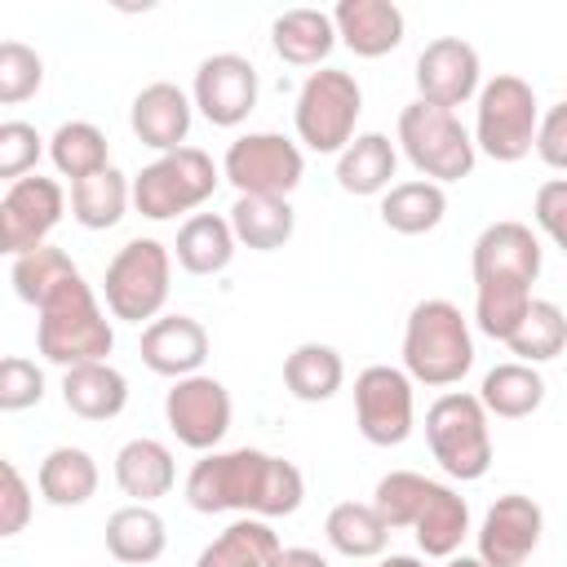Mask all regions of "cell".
<instances>
[{
    "label": "cell",
    "instance_id": "1",
    "mask_svg": "<svg viewBox=\"0 0 567 567\" xmlns=\"http://www.w3.org/2000/svg\"><path fill=\"white\" fill-rule=\"evenodd\" d=\"M306 501V478L292 461L261 447L204 452L186 474V505L195 514H248V518H288Z\"/></svg>",
    "mask_w": 567,
    "mask_h": 567
},
{
    "label": "cell",
    "instance_id": "2",
    "mask_svg": "<svg viewBox=\"0 0 567 567\" xmlns=\"http://www.w3.org/2000/svg\"><path fill=\"white\" fill-rule=\"evenodd\" d=\"M390 532L412 527L416 549L425 558H452L461 540L470 536V505L461 492H452L439 478H425L416 470H390L372 501H368Z\"/></svg>",
    "mask_w": 567,
    "mask_h": 567
},
{
    "label": "cell",
    "instance_id": "3",
    "mask_svg": "<svg viewBox=\"0 0 567 567\" xmlns=\"http://www.w3.org/2000/svg\"><path fill=\"white\" fill-rule=\"evenodd\" d=\"M35 315H40L35 319V346L62 372L80 368V363H102L115 350V328H111L106 310L97 306V297L80 270L71 279H62L35 306Z\"/></svg>",
    "mask_w": 567,
    "mask_h": 567
},
{
    "label": "cell",
    "instance_id": "4",
    "mask_svg": "<svg viewBox=\"0 0 567 567\" xmlns=\"http://www.w3.org/2000/svg\"><path fill=\"white\" fill-rule=\"evenodd\" d=\"M474 368V337L461 306L425 297L412 306L403 328V372L421 385H456Z\"/></svg>",
    "mask_w": 567,
    "mask_h": 567
},
{
    "label": "cell",
    "instance_id": "5",
    "mask_svg": "<svg viewBox=\"0 0 567 567\" xmlns=\"http://www.w3.org/2000/svg\"><path fill=\"white\" fill-rule=\"evenodd\" d=\"M425 443L456 483H478L492 470V425L483 403L465 390H447L425 408Z\"/></svg>",
    "mask_w": 567,
    "mask_h": 567
},
{
    "label": "cell",
    "instance_id": "6",
    "mask_svg": "<svg viewBox=\"0 0 567 567\" xmlns=\"http://www.w3.org/2000/svg\"><path fill=\"white\" fill-rule=\"evenodd\" d=\"M478 106H474V151H483L496 164H518L523 155H532V137H536V120H540V102L536 89L523 75H492L487 84H478Z\"/></svg>",
    "mask_w": 567,
    "mask_h": 567
},
{
    "label": "cell",
    "instance_id": "7",
    "mask_svg": "<svg viewBox=\"0 0 567 567\" xmlns=\"http://www.w3.org/2000/svg\"><path fill=\"white\" fill-rule=\"evenodd\" d=\"M221 182V168L213 164L208 151L199 146H177V151H164L155 155L133 182H128V199L142 217L151 221H168L177 213H190L199 208Z\"/></svg>",
    "mask_w": 567,
    "mask_h": 567
},
{
    "label": "cell",
    "instance_id": "8",
    "mask_svg": "<svg viewBox=\"0 0 567 567\" xmlns=\"http://www.w3.org/2000/svg\"><path fill=\"white\" fill-rule=\"evenodd\" d=\"M168 288H173V252L151 235L128 239L106 261V275H102L106 310L115 319H124V323L159 319V310L168 301Z\"/></svg>",
    "mask_w": 567,
    "mask_h": 567
},
{
    "label": "cell",
    "instance_id": "9",
    "mask_svg": "<svg viewBox=\"0 0 567 567\" xmlns=\"http://www.w3.org/2000/svg\"><path fill=\"white\" fill-rule=\"evenodd\" d=\"M399 151L408 155V164L421 173V182H461L474 173V142L470 128L456 120V111H439L425 102H412L399 111Z\"/></svg>",
    "mask_w": 567,
    "mask_h": 567
},
{
    "label": "cell",
    "instance_id": "10",
    "mask_svg": "<svg viewBox=\"0 0 567 567\" xmlns=\"http://www.w3.org/2000/svg\"><path fill=\"white\" fill-rule=\"evenodd\" d=\"M359 111H363L359 80L350 71L323 66V71L306 75V84L297 93V106H292V124H297V137L315 155H337L354 137Z\"/></svg>",
    "mask_w": 567,
    "mask_h": 567
},
{
    "label": "cell",
    "instance_id": "11",
    "mask_svg": "<svg viewBox=\"0 0 567 567\" xmlns=\"http://www.w3.org/2000/svg\"><path fill=\"white\" fill-rule=\"evenodd\" d=\"M221 177L239 195H275L288 199L306 177V155L284 133H244L221 155Z\"/></svg>",
    "mask_w": 567,
    "mask_h": 567
},
{
    "label": "cell",
    "instance_id": "12",
    "mask_svg": "<svg viewBox=\"0 0 567 567\" xmlns=\"http://www.w3.org/2000/svg\"><path fill=\"white\" fill-rule=\"evenodd\" d=\"M354 421L372 447H399L416 425V399L403 368L368 363L354 377Z\"/></svg>",
    "mask_w": 567,
    "mask_h": 567
},
{
    "label": "cell",
    "instance_id": "13",
    "mask_svg": "<svg viewBox=\"0 0 567 567\" xmlns=\"http://www.w3.org/2000/svg\"><path fill=\"white\" fill-rule=\"evenodd\" d=\"M230 412H235L230 390L208 372L182 377L164 394V421L177 434V443L190 452H217V443L230 430Z\"/></svg>",
    "mask_w": 567,
    "mask_h": 567
},
{
    "label": "cell",
    "instance_id": "14",
    "mask_svg": "<svg viewBox=\"0 0 567 567\" xmlns=\"http://www.w3.org/2000/svg\"><path fill=\"white\" fill-rule=\"evenodd\" d=\"M545 532V509L523 496V492H505L492 501V509L478 523V563L483 567H527V558L536 554Z\"/></svg>",
    "mask_w": 567,
    "mask_h": 567
},
{
    "label": "cell",
    "instance_id": "15",
    "mask_svg": "<svg viewBox=\"0 0 567 567\" xmlns=\"http://www.w3.org/2000/svg\"><path fill=\"white\" fill-rule=\"evenodd\" d=\"M190 106L217 128L244 124L257 106V66L244 53L204 58L195 71V84H190Z\"/></svg>",
    "mask_w": 567,
    "mask_h": 567
},
{
    "label": "cell",
    "instance_id": "16",
    "mask_svg": "<svg viewBox=\"0 0 567 567\" xmlns=\"http://www.w3.org/2000/svg\"><path fill=\"white\" fill-rule=\"evenodd\" d=\"M478 49L461 35H439L416 53V102L456 111L478 93Z\"/></svg>",
    "mask_w": 567,
    "mask_h": 567
},
{
    "label": "cell",
    "instance_id": "17",
    "mask_svg": "<svg viewBox=\"0 0 567 567\" xmlns=\"http://www.w3.org/2000/svg\"><path fill=\"white\" fill-rule=\"evenodd\" d=\"M4 226H9V244H13V257L18 252H31L40 244H49L53 226L62 221L66 213V195L53 177H40V173H27L18 182H9L4 199Z\"/></svg>",
    "mask_w": 567,
    "mask_h": 567
},
{
    "label": "cell",
    "instance_id": "18",
    "mask_svg": "<svg viewBox=\"0 0 567 567\" xmlns=\"http://www.w3.org/2000/svg\"><path fill=\"white\" fill-rule=\"evenodd\" d=\"M470 270H474V284H483V279H514V284L532 288L540 279V239L523 221H492L474 239Z\"/></svg>",
    "mask_w": 567,
    "mask_h": 567
},
{
    "label": "cell",
    "instance_id": "19",
    "mask_svg": "<svg viewBox=\"0 0 567 567\" xmlns=\"http://www.w3.org/2000/svg\"><path fill=\"white\" fill-rule=\"evenodd\" d=\"M142 363L155 372V377H168V381H182V377H195L208 359V332L199 319L190 315H159L142 328Z\"/></svg>",
    "mask_w": 567,
    "mask_h": 567
},
{
    "label": "cell",
    "instance_id": "20",
    "mask_svg": "<svg viewBox=\"0 0 567 567\" xmlns=\"http://www.w3.org/2000/svg\"><path fill=\"white\" fill-rule=\"evenodd\" d=\"M190 120H195L190 93L177 89V84H168V80L146 84V89L133 97V111H128V124H133L137 142L151 146V151H159V155L186 146Z\"/></svg>",
    "mask_w": 567,
    "mask_h": 567
},
{
    "label": "cell",
    "instance_id": "21",
    "mask_svg": "<svg viewBox=\"0 0 567 567\" xmlns=\"http://www.w3.org/2000/svg\"><path fill=\"white\" fill-rule=\"evenodd\" d=\"M328 18L354 58H385L403 44V9L390 0H341Z\"/></svg>",
    "mask_w": 567,
    "mask_h": 567
},
{
    "label": "cell",
    "instance_id": "22",
    "mask_svg": "<svg viewBox=\"0 0 567 567\" xmlns=\"http://www.w3.org/2000/svg\"><path fill=\"white\" fill-rule=\"evenodd\" d=\"M62 403L80 421H115L128 408V377L120 368L102 363H80L62 372Z\"/></svg>",
    "mask_w": 567,
    "mask_h": 567
},
{
    "label": "cell",
    "instance_id": "23",
    "mask_svg": "<svg viewBox=\"0 0 567 567\" xmlns=\"http://www.w3.org/2000/svg\"><path fill=\"white\" fill-rule=\"evenodd\" d=\"M115 483L133 505H151V501L168 496L177 483L173 452L159 439H128L115 452Z\"/></svg>",
    "mask_w": 567,
    "mask_h": 567
},
{
    "label": "cell",
    "instance_id": "24",
    "mask_svg": "<svg viewBox=\"0 0 567 567\" xmlns=\"http://www.w3.org/2000/svg\"><path fill=\"white\" fill-rule=\"evenodd\" d=\"M399 168V151L385 133H354L337 151V186L346 195H385Z\"/></svg>",
    "mask_w": 567,
    "mask_h": 567
},
{
    "label": "cell",
    "instance_id": "25",
    "mask_svg": "<svg viewBox=\"0 0 567 567\" xmlns=\"http://www.w3.org/2000/svg\"><path fill=\"white\" fill-rule=\"evenodd\" d=\"M235 244L252 248V252H275L292 239L297 230V213L288 199H275V195H239L230 204V217H226Z\"/></svg>",
    "mask_w": 567,
    "mask_h": 567
},
{
    "label": "cell",
    "instance_id": "26",
    "mask_svg": "<svg viewBox=\"0 0 567 567\" xmlns=\"http://www.w3.org/2000/svg\"><path fill=\"white\" fill-rule=\"evenodd\" d=\"M235 235L226 226L221 213H190L182 226H177V244H173V257L186 275H221L235 257Z\"/></svg>",
    "mask_w": 567,
    "mask_h": 567
},
{
    "label": "cell",
    "instance_id": "27",
    "mask_svg": "<svg viewBox=\"0 0 567 567\" xmlns=\"http://www.w3.org/2000/svg\"><path fill=\"white\" fill-rule=\"evenodd\" d=\"M474 399L483 403L487 416L523 421V416H532V412L545 403V377H540L532 363L509 359V363H496V368L483 377V385H478Z\"/></svg>",
    "mask_w": 567,
    "mask_h": 567
},
{
    "label": "cell",
    "instance_id": "28",
    "mask_svg": "<svg viewBox=\"0 0 567 567\" xmlns=\"http://www.w3.org/2000/svg\"><path fill=\"white\" fill-rule=\"evenodd\" d=\"M164 545H168V532L151 505L128 501L106 518V554L124 567H151L164 554Z\"/></svg>",
    "mask_w": 567,
    "mask_h": 567
},
{
    "label": "cell",
    "instance_id": "29",
    "mask_svg": "<svg viewBox=\"0 0 567 567\" xmlns=\"http://www.w3.org/2000/svg\"><path fill=\"white\" fill-rule=\"evenodd\" d=\"M270 44L288 66H319L332 53L337 31L323 9H284L270 27Z\"/></svg>",
    "mask_w": 567,
    "mask_h": 567
},
{
    "label": "cell",
    "instance_id": "30",
    "mask_svg": "<svg viewBox=\"0 0 567 567\" xmlns=\"http://www.w3.org/2000/svg\"><path fill=\"white\" fill-rule=\"evenodd\" d=\"M346 385V363L332 346L323 341H301L288 359H284V390L297 403H328L337 390Z\"/></svg>",
    "mask_w": 567,
    "mask_h": 567
},
{
    "label": "cell",
    "instance_id": "31",
    "mask_svg": "<svg viewBox=\"0 0 567 567\" xmlns=\"http://www.w3.org/2000/svg\"><path fill=\"white\" fill-rule=\"evenodd\" d=\"M35 487L49 505L58 509H75L84 501H93L97 492V461L84 452V447H53L44 461H40V474H35Z\"/></svg>",
    "mask_w": 567,
    "mask_h": 567
},
{
    "label": "cell",
    "instance_id": "32",
    "mask_svg": "<svg viewBox=\"0 0 567 567\" xmlns=\"http://www.w3.org/2000/svg\"><path fill=\"white\" fill-rule=\"evenodd\" d=\"M279 554V536L266 518H235L217 540H208L195 558V567H270Z\"/></svg>",
    "mask_w": 567,
    "mask_h": 567
},
{
    "label": "cell",
    "instance_id": "33",
    "mask_svg": "<svg viewBox=\"0 0 567 567\" xmlns=\"http://www.w3.org/2000/svg\"><path fill=\"white\" fill-rule=\"evenodd\" d=\"M443 213H447L443 186L421 182V177L394 182V186L381 195V221H385L394 235H425V230H434V226L443 221Z\"/></svg>",
    "mask_w": 567,
    "mask_h": 567
},
{
    "label": "cell",
    "instance_id": "34",
    "mask_svg": "<svg viewBox=\"0 0 567 567\" xmlns=\"http://www.w3.org/2000/svg\"><path fill=\"white\" fill-rule=\"evenodd\" d=\"M323 536L328 545L341 554V558H381L385 545H390V527L381 523V514L363 501H341L328 509V523H323Z\"/></svg>",
    "mask_w": 567,
    "mask_h": 567
},
{
    "label": "cell",
    "instance_id": "35",
    "mask_svg": "<svg viewBox=\"0 0 567 567\" xmlns=\"http://www.w3.org/2000/svg\"><path fill=\"white\" fill-rule=\"evenodd\" d=\"M124 213H128V177L120 168L106 164L102 173L71 182V217L84 230H111L120 226Z\"/></svg>",
    "mask_w": 567,
    "mask_h": 567
},
{
    "label": "cell",
    "instance_id": "36",
    "mask_svg": "<svg viewBox=\"0 0 567 567\" xmlns=\"http://www.w3.org/2000/svg\"><path fill=\"white\" fill-rule=\"evenodd\" d=\"M505 346L518 354V363H549L563 354L567 346V315L558 301H545V297H532L527 315L518 319V328L505 337Z\"/></svg>",
    "mask_w": 567,
    "mask_h": 567
},
{
    "label": "cell",
    "instance_id": "37",
    "mask_svg": "<svg viewBox=\"0 0 567 567\" xmlns=\"http://www.w3.org/2000/svg\"><path fill=\"white\" fill-rule=\"evenodd\" d=\"M49 159H53V168H58L62 177L80 182V177L102 173V168L111 164V146H106V133H102L97 124H89V120H66V124H58L53 137H49Z\"/></svg>",
    "mask_w": 567,
    "mask_h": 567
},
{
    "label": "cell",
    "instance_id": "38",
    "mask_svg": "<svg viewBox=\"0 0 567 567\" xmlns=\"http://www.w3.org/2000/svg\"><path fill=\"white\" fill-rule=\"evenodd\" d=\"M527 306H532V288L527 284H514V279L474 284V323L492 341H505L518 328V319L527 315Z\"/></svg>",
    "mask_w": 567,
    "mask_h": 567
},
{
    "label": "cell",
    "instance_id": "39",
    "mask_svg": "<svg viewBox=\"0 0 567 567\" xmlns=\"http://www.w3.org/2000/svg\"><path fill=\"white\" fill-rule=\"evenodd\" d=\"M71 275H75V261H71L62 248L40 244V248H31V252H18V257H13L9 284H13L18 301L40 306V301H44L62 279H71Z\"/></svg>",
    "mask_w": 567,
    "mask_h": 567
},
{
    "label": "cell",
    "instance_id": "40",
    "mask_svg": "<svg viewBox=\"0 0 567 567\" xmlns=\"http://www.w3.org/2000/svg\"><path fill=\"white\" fill-rule=\"evenodd\" d=\"M44 84V62L22 40H0V106L31 102Z\"/></svg>",
    "mask_w": 567,
    "mask_h": 567
},
{
    "label": "cell",
    "instance_id": "41",
    "mask_svg": "<svg viewBox=\"0 0 567 567\" xmlns=\"http://www.w3.org/2000/svg\"><path fill=\"white\" fill-rule=\"evenodd\" d=\"M44 399V372L35 359L0 354V412H27Z\"/></svg>",
    "mask_w": 567,
    "mask_h": 567
},
{
    "label": "cell",
    "instance_id": "42",
    "mask_svg": "<svg viewBox=\"0 0 567 567\" xmlns=\"http://www.w3.org/2000/svg\"><path fill=\"white\" fill-rule=\"evenodd\" d=\"M44 155V137L35 133V124L27 120H4L0 124V177L4 182H18L27 173H35Z\"/></svg>",
    "mask_w": 567,
    "mask_h": 567
},
{
    "label": "cell",
    "instance_id": "43",
    "mask_svg": "<svg viewBox=\"0 0 567 567\" xmlns=\"http://www.w3.org/2000/svg\"><path fill=\"white\" fill-rule=\"evenodd\" d=\"M31 509H35V501H31V483L22 478V470H18L9 456H0V540L27 532Z\"/></svg>",
    "mask_w": 567,
    "mask_h": 567
},
{
    "label": "cell",
    "instance_id": "44",
    "mask_svg": "<svg viewBox=\"0 0 567 567\" xmlns=\"http://www.w3.org/2000/svg\"><path fill=\"white\" fill-rule=\"evenodd\" d=\"M532 217H536V226L549 235V244H567V182L563 177H549L540 190H536V199H532Z\"/></svg>",
    "mask_w": 567,
    "mask_h": 567
},
{
    "label": "cell",
    "instance_id": "45",
    "mask_svg": "<svg viewBox=\"0 0 567 567\" xmlns=\"http://www.w3.org/2000/svg\"><path fill=\"white\" fill-rule=\"evenodd\" d=\"M532 151H536L554 173H558V168H567V102H554V106L536 120Z\"/></svg>",
    "mask_w": 567,
    "mask_h": 567
},
{
    "label": "cell",
    "instance_id": "46",
    "mask_svg": "<svg viewBox=\"0 0 567 567\" xmlns=\"http://www.w3.org/2000/svg\"><path fill=\"white\" fill-rule=\"evenodd\" d=\"M270 567H328V558L319 549H306V545H292V549L279 545V554L270 558Z\"/></svg>",
    "mask_w": 567,
    "mask_h": 567
},
{
    "label": "cell",
    "instance_id": "47",
    "mask_svg": "<svg viewBox=\"0 0 567 567\" xmlns=\"http://www.w3.org/2000/svg\"><path fill=\"white\" fill-rule=\"evenodd\" d=\"M377 567H425L416 554H390V558H381Z\"/></svg>",
    "mask_w": 567,
    "mask_h": 567
},
{
    "label": "cell",
    "instance_id": "48",
    "mask_svg": "<svg viewBox=\"0 0 567 567\" xmlns=\"http://www.w3.org/2000/svg\"><path fill=\"white\" fill-rule=\"evenodd\" d=\"M443 567H483V563H478L474 554H461V549H456L452 558H443Z\"/></svg>",
    "mask_w": 567,
    "mask_h": 567
},
{
    "label": "cell",
    "instance_id": "49",
    "mask_svg": "<svg viewBox=\"0 0 567 567\" xmlns=\"http://www.w3.org/2000/svg\"><path fill=\"white\" fill-rule=\"evenodd\" d=\"M13 244H9V226H4V208H0V257H9Z\"/></svg>",
    "mask_w": 567,
    "mask_h": 567
}]
</instances>
